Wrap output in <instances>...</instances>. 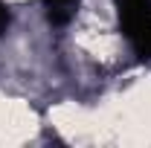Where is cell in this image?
<instances>
[{
	"label": "cell",
	"instance_id": "obj_3",
	"mask_svg": "<svg viewBox=\"0 0 151 148\" xmlns=\"http://www.w3.org/2000/svg\"><path fill=\"white\" fill-rule=\"evenodd\" d=\"M6 23H9V15H6V9H3V6H0V29H3V26H6Z\"/></svg>",
	"mask_w": 151,
	"mask_h": 148
},
{
	"label": "cell",
	"instance_id": "obj_2",
	"mask_svg": "<svg viewBox=\"0 0 151 148\" xmlns=\"http://www.w3.org/2000/svg\"><path fill=\"white\" fill-rule=\"evenodd\" d=\"M44 6H47V15L52 23L58 26H64V23H70L73 15L78 12V0H44Z\"/></svg>",
	"mask_w": 151,
	"mask_h": 148
},
{
	"label": "cell",
	"instance_id": "obj_1",
	"mask_svg": "<svg viewBox=\"0 0 151 148\" xmlns=\"http://www.w3.org/2000/svg\"><path fill=\"white\" fill-rule=\"evenodd\" d=\"M122 32L139 58H151V0H116Z\"/></svg>",
	"mask_w": 151,
	"mask_h": 148
}]
</instances>
